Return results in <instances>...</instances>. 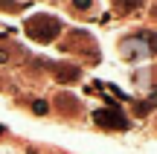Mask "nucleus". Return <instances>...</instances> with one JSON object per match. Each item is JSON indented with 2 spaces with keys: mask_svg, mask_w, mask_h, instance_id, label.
I'll return each mask as SVG.
<instances>
[{
  "mask_svg": "<svg viewBox=\"0 0 157 154\" xmlns=\"http://www.w3.org/2000/svg\"><path fill=\"white\" fill-rule=\"evenodd\" d=\"M32 111L35 114H47V102H32Z\"/></svg>",
  "mask_w": 157,
  "mask_h": 154,
  "instance_id": "5",
  "label": "nucleus"
},
{
  "mask_svg": "<svg viewBox=\"0 0 157 154\" xmlns=\"http://www.w3.org/2000/svg\"><path fill=\"white\" fill-rule=\"evenodd\" d=\"M73 6H76V9H90L93 0H73Z\"/></svg>",
  "mask_w": 157,
  "mask_h": 154,
  "instance_id": "4",
  "label": "nucleus"
},
{
  "mask_svg": "<svg viewBox=\"0 0 157 154\" xmlns=\"http://www.w3.org/2000/svg\"><path fill=\"white\" fill-rule=\"evenodd\" d=\"M93 122L102 128H128V119H125L119 111H111V108H99L93 111Z\"/></svg>",
  "mask_w": 157,
  "mask_h": 154,
  "instance_id": "2",
  "label": "nucleus"
},
{
  "mask_svg": "<svg viewBox=\"0 0 157 154\" xmlns=\"http://www.w3.org/2000/svg\"><path fill=\"white\" fill-rule=\"evenodd\" d=\"M113 3H117L122 12H131V9H137V6H140L143 0H113Z\"/></svg>",
  "mask_w": 157,
  "mask_h": 154,
  "instance_id": "3",
  "label": "nucleus"
},
{
  "mask_svg": "<svg viewBox=\"0 0 157 154\" xmlns=\"http://www.w3.org/2000/svg\"><path fill=\"white\" fill-rule=\"evenodd\" d=\"M6 61V50H0V64H3Z\"/></svg>",
  "mask_w": 157,
  "mask_h": 154,
  "instance_id": "6",
  "label": "nucleus"
},
{
  "mask_svg": "<svg viewBox=\"0 0 157 154\" xmlns=\"http://www.w3.org/2000/svg\"><path fill=\"white\" fill-rule=\"evenodd\" d=\"M26 29H29V35H32L35 41H52L56 32H58V21H56V17L38 15V17H32V21L26 23Z\"/></svg>",
  "mask_w": 157,
  "mask_h": 154,
  "instance_id": "1",
  "label": "nucleus"
}]
</instances>
